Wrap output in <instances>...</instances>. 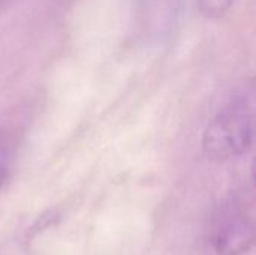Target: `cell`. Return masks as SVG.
<instances>
[{
    "instance_id": "cell-1",
    "label": "cell",
    "mask_w": 256,
    "mask_h": 255,
    "mask_svg": "<svg viewBox=\"0 0 256 255\" xmlns=\"http://www.w3.org/2000/svg\"><path fill=\"white\" fill-rule=\"evenodd\" d=\"M254 132V90H243L230 98L207 125L202 135V152L213 162L240 158L252 147Z\"/></svg>"
},
{
    "instance_id": "cell-2",
    "label": "cell",
    "mask_w": 256,
    "mask_h": 255,
    "mask_svg": "<svg viewBox=\"0 0 256 255\" xmlns=\"http://www.w3.org/2000/svg\"><path fill=\"white\" fill-rule=\"evenodd\" d=\"M208 242L216 255H244L255 243V210L252 191L226 197L213 212Z\"/></svg>"
},
{
    "instance_id": "cell-3",
    "label": "cell",
    "mask_w": 256,
    "mask_h": 255,
    "mask_svg": "<svg viewBox=\"0 0 256 255\" xmlns=\"http://www.w3.org/2000/svg\"><path fill=\"white\" fill-rule=\"evenodd\" d=\"M236 0H198L200 12L210 20L220 18L225 15Z\"/></svg>"
},
{
    "instance_id": "cell-4",
    "label": "cell",
    "mask_w": 256,
    "mask_h": 255,
    "mask_svg": "<svg viewBox=\"0 0 256 255\" xmlns=\"http://www.w3.org/2000/svg\"><path fill=\"white\" fill-rule=\"evenodd\" d=\"M10 177V158L6 152L0 150V191L4 188Z\"/></svg>"
},
{
    "instance_id": "cell-5",
    "label": "cell",
    "mask_w": 256,
    "mask_h": 255,
    "mask_svg": "<svg viewBox=\"0 0 256 255\" xmlns=\"http://www.w3.org/2000/svg\"><path fill=\"white\" fill-rule=\"evenodd\" d=\"M2 3H3V0H0V6H2Z\"/></svg>"
}]
</instances>
